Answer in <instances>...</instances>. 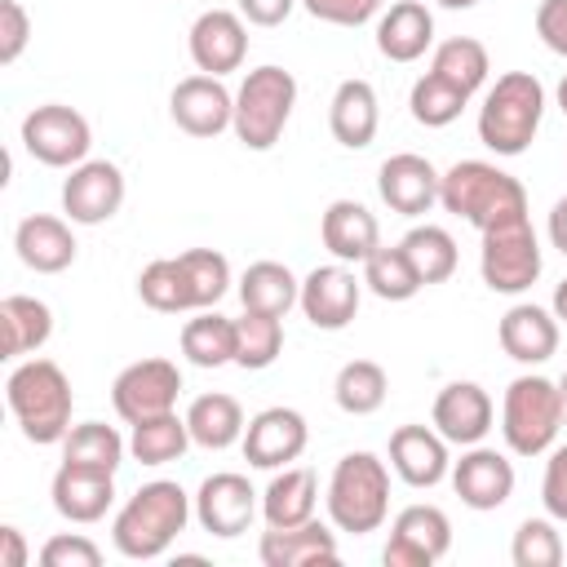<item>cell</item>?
I'll return each mask as SVG.
<instances>
[{
    "label": "cell",
    "instance_id": "1",
    "mask_svg": "<svg viewBox=\"0 0 567 567\" xmlns=\"http://www.w3.org/2000/svg\"><path fill=\"white\" fill-rule=\"evenodd\" d=\"M190 514H195L190 496H186L177 483L155 478V483H142V487L120 505V514H115V523H111V540H115V549H120L124 558L146 563V558L168 554V545L186 532Z\"/></svg>",
    "mask_w": 567,
    "mask_h": 567
},
{
    "label": "cell",
    "instance_id": "2",
    "mask_svg": "<svg viewBox=\"0 0 567 567\" xmlns=\"http://www.w3.org/2000/svg\"><path fill=\"white\" fill-rule=\"evenodd\" d=\"M439 204L470 221L478 235L501 226V221H514V217H527V190L518 177H509L505 168L487 164V159H461L443 173L439 182Z\"/></svg>",
    "mask_w": 567,
    "mask_h": 567
},
{
    "label": "cell",
    "instance_id": "3",
    "mask_svg": "<svg viewBox=\"0 0 567 567\" xmlns=\"http://www.w3.org/2000/svg\"><path fill=\"white\" fill-rule=\"evenodd\" d=\"M4 399H9V412H13L18 430H22V439H31L40 447L66 439L75 394H71L66 372L53 359H27V363H18L9 372V381H4Z\"/></svg>",
    "mask_w": 567,
    "mask_h": 567
},
{
    "label": "cell",
    "instance_id": "4",
    "mask_svg": "<svg viewBox=\"0 0 567 567\" xmlns=\"http://www.w3.org/2000/svg\"><path fill=\"white\" fill-rule=\"evenodd\" d=\"M545 115V84L532 71H505L478 106V142L505 159L523 155Z\"/></svg>",
    "mask_w": 567,
    "mask_h": 567
},
{
    "label": "cell",
    "instance_id": "5",
    "mask_svg": "<svg viewBox=\"0 0 567 567\" xmlns=\"http://www.w3.org/2000/svg\"><path fill=\"white\" fill-rule=\"evenodd\" d=\"M390 514V470L377 452H346L328 478V518L337 532L368 536Z\"/></svg>",
    "mask_w": 567,
    "mask_h": 567
},
{
    "label": "cell",
    "instance_id": "6",
    "mask_svg": "<svg viewBox=\"0 0 567 567\" xmlns=\"http://www.w3.org/2000/svg\"><path fill=\"white\" fill-rule=\"evenodd\" d=\"M292 106H297V80L292 71L266 62V66H252L235 93V137L248 146V151H270L288 120H292Z\"/></svg>",
    "mask_w": 567,
    "mask_h": 567
},
{
    "label": "cell",
    "instance_id": "7",
    "mask_svg": "<svg viewBox=\"0 0 567 567\" xmlns=\"http://www.w3.org/2000/svg\"><path fill=\"white\" fill-rule=\"evenodd\" d=\"M563 430V399H558V381L549 377H514L505 385V403H501V434L505 447L514 456H540L554 447Z\"/></svg>",
    "mask_w": 567,
    "mask_h": 567
},
{
    "label": "cell",
    "instance_id": "8",
    "mask_svg": "<svg viewBox=\"0 0 567 567\" xmlns=\"http://www.w3.org/2000/svg\"><path fill=\"white\" fill-rule=\"evenodd\" d=\"M478 270H483V284L492 292H505V297L527 292L540 279V239H536L532 221L514 217V221H501V226L483 230Z\"/></svg>",
    "mask_w": 567,
    "mask_h": 567
},
{
    "label": "cell",
    "instance_id": "9",
    "mask_svg": "<svg viewBox=\"0 0 567 567\" xmlns=\"http://www.w3.org/2000/svg\"><path fill=\"white\" fill-rule=\"evenodd\" d=\"M22 146H27L31 159H40L49 168H75V164L89 159L93 128L75 106L44 102L22 120Z\"/></svg>",
    "mask_w": 567,
    "mask_h": 567
},
{
    "label": "cell",
    "instance_id": "10",
    "mask_svg": "<svg viewBox=\"0 0 567 567\" xmlns=\"http://www.w3.org/2000/svg\"><path fill=\"white\" fill-rule=\"evenodd\" d=\"M177 394H182V372L168 359H137L111 381V403H115L120 421H128V425L173 412Z\"/></svg>",
    "mask_w": 567,
    "mask_h": 567
},
{
    "label": "cell",
    "instance_id": "11",
    "mask_svg": "<svg viewBox=\"0 0 567 567\" xmlns=\"http://www.w3.org/2000/svg\"><path fill=\"white\" fill-rule=\"evenodd\" d=\"M452 549V523L439 505H408L390 523V540L381 549L385 567H430Z\"/></svg>",
    "mask_w": 567,
    "mask_h": 567
},
{
    "label": "cell",
    "instance_id": "12",
    "mask_svg": "<svg viewBox=\"0 0 567 567\" xmlns=\"http://www.w3.org/2000/svg\"><path fill=\"white\" fill-rule=\"evenodd\" d=\"M359 301H363V275H354L346 261L315 266L301 279V297H297L301 315L323 332H341L359 315Z\"/></svg>",
    "mask_w": 567,
    "mask_h": 567
},
{
    "label": "cell",
    "instance_id": "13",
    "mask_svg": "<svg viewBox=\"0 0 567 567\" xmlns=\"http://www.w3.org/2000/svg\"><path fill=\"white\" fill-rule=\"evenodd\" d=\"M168 115L190 137H217L235 124V93L221 84V75H186L168 93Z\"/></svg>",
    "mask_w": 567,
    "mask_h": 567
},
{
    "label": "cell",
    "instance_id": "14",
    "mask_svg": "<svg viewBox=\"0 0 567 567\" xmlns=\"http://www.w3.org/2000/svg\"><path fill=\"white\" fill-rule=\"evenodd\" d=\"M124 204V173L111 159H84L62 182V213L75 226H102Z\"/></svg>",
    "mask_w": 567,
    "mask_h": 567
},
{
    "label": "cell",
    "instance_id": "15",
    "mask_svg": "<svg viewBox=\"0 0 567 567\" xmlns=\"http://www.w3.org/2000/svg\"><path fill=\"white\" fill-rule=\"evenodd\" d=\"M257 509H261V501H257L252 483L244 474H235V470L208 474L199 483V492H195V518H199V527L213 532V536H221V540L248 532L252 518H257Z\"/></svg>",
    "mask_w": 567,
    "mask_h": 567
},
{
    "label": "cell",
    "instance_id": "16",
    "mask_svg": "<svg viewBox=\"0 0 567 567\" xmlns=\"http://www.w3.org/2000/svg\"><path fill=\"white\" fill-rule=\"evenodd\" d=\"M186 49H190V62H195L204 75H230V71H239L244 58H248V27H244V13L204 9V13L190 22Z\"/></svg>",
    "mask_w": 567,
    "mask_h": 567
},
{
    "label": "cell",
    "instance_id": "17",
    "mask_svg": "<svg viewBox=\"0 0 567 567\" xmlns=\"http://www.w3.org/2000/svg\"><path fill=\"white\" fill-rule=\"evenodd\" d=\"M310 443V425L297 408H261L244 430V456L252 470H284Z\"/></svg>",
    "mask_w": 567,
    "mask_h": 567
},
{
    "label": "cell",
    "instance_id": "18",
    "mask_svg": "<svg viewBox=\"0 0 567 567\" xmlns=\"http://www.w3.org/2000/svg\"><path fill=\"white\" fill-rule=\"evenodd\" d=\"M452 487L461 496V505L487 514L501 509L514 496V461L496 447H470L461 461H452Z\"/></svg>",
    "mask_w": 567,
    "mask_h": 567
},
{
    "label": "cell",
    "instance_id": "19",
    "mask_svg": "<svg viewBox=\"0 0 567 567\" xmlns=\"http://www.w3.org/2000/svg\"><path fill=\"white\" fill-rule=\"evenodd\" d=\"M492 416H496L492 394H487L478 381H447V385L439 390V399H434V412H430L434 430H439L447 443H456V447L483 443V434L492 430Z\"/></svg>",
    "mask_w": 567,
    "mask_h": 567
},
{
    "label": "cell",
    "instance_id": "20",
    "mask_svg": "<svg viewBox=\"0 0 567 567\" xmlns=\"http://www.w3.org/2000/svg\"><path fill=\"white\" fill-rule=\"evenodd\" d=\"M439 182L443 173L425 159V155H390L381 168H377V190L381 199L390 204V213H403V217H421L439 204Z\"/></svg>",
    "mask_w": 567,
    "mask_h": 567
},
{
    "label": "cell",
    "instance_id": "21",
    "mask_svg": "<svg viewBox=\"0 0 567 567\" xmlns=\"http://www.w3.org/2000/svg\"><path fill=\"white\" fill-rule=\"evenodd\" d=\"M390 470L408 487H439L452 474L447 439L430 425H399L390 434Z\"/></svg>",
    "mask_w": 567,
    "mask_h": 567
},
{
    "label": "cell",
    "instance_id": "22",
    "mask_svg": "<svg viewBox=\"0 0 567 567\" xmlns=\"http://www.w3.org/2000/svg\"><path fill=\"white\" fill-rule=\"evenodd\" d=\"M49 496H53V509L66 523H97V518H106V509L115 501V474L62 461L53 483H49Z\"/></svg>",
    "mask_w": 567,
    "mask_h": 567
},
{
    "label": "cell",
    "instance_id": "23",
    "mask_svg": "<svg viewBox=\"0 0 567 567\" xmlns=\"http://www.w3.org/2000/svg\"><path fill=\"white\" fill-rule=\"evenodd\" d=\"M257 558L266 567H315V563H337V536L319 518H306L297 527H270L257 540Z\"/></svg>",
    "mask_w": 567,
    "mask_h": 567
},
{
    "label": "cell",
    "instance_id": "24",
    "mask_svg": "<svg viewBox=\"0 0 567 567\" xmlns=\"http://www.w3.org/2000/svg\"><path fill=\"white\" fill-rule=\"evenodd\" d=\"M13 248H18V261L35 275H62L71 261H75V235L62 217H49V213H31L18 221L13 230Z\"/></svg>",
    "mask_w": 567,
    "mask_h": 567
},
{
    "label": "cell",
    "instance_id": "25",
    "mask_svg": "<svg viewBox=\"0 0 567 567\" xmlns=\"http://www.w3.org/2000/svg\"><path fill=\"white\" fill-rule=\"evenodd\" d=\"M496 337H501V350L514 359V363H545L554 350H558V319L554 310L545 306H532V301H518L501 315L496 323Z\"/></svg>",
    "mask_w": 567,
    "mask_h": 567
},
{
    "label": "cell",
    "instance_id": "26",
    "mask_svg": "<svg viewBox=\"0 0 567 567\" xmlns=\"http://www.w3.org/2000/svg\"><path fill=\"white\" fill-rule=\"evenodd\" d=\"M377 124H381L377 89L368 80H341L337 93H332V102H328V128H332V137L346 151H363V146H372Z\"/></svg>",
    "mask_w": 567,
    "mask_h": 567
},
{
    "label": "cell",
    "instance_id": "27",
    "mask_svg": "<svg viewBox=\"0 0 567 567\" xmlns=\"http://www.w3.org/2000/svg\"><path fill=\"white\" fill-rule=\"evenodd\" d=\"M319 235H323V248L337 257V261H368V252L381 244V226L377 217L359 204V199H332L323 208V221H319Z\"/></svg>",
    "mask_w": 567,
    "mask_h": 567
},
{
    "label": "cell",
    "instance_id": "28",
    "mask_svg": "<svg viewBox=\"0 0 567 567\" xmlns=\"http://www.w3.org/2000/svg\"><path fill=\"white\" fill-rule=\"evenodd\" d=\"M434 44V13L421 0H394L377 18V49L390 62H416Z\"/></svg>",
    "mask_w": 567,
    "mask_h": 567
},
{
    "label": "cell",
    "instance_id": "29",
    "mask_svg": "<svg viewBox=\"0 0 567 567\" xmlns=\"http://www.w3.org/2000/svg\"><path fill=\"white\" fill-rule=\"evenodd\" d=\"M319 505V478L306 465H284L270 487L261 492V518L266 527H297L306 518H315Z\"/></svg>",
    "mask_w": 567,
    "mask_h": 567
},
{
    "label": "cell",
    "instance_id": "30",
    "mask_svg": "<svg viewBox=\"0 0 567 567\" xmlns=\"http://www.w3.org/2000/svg\"><path fill=\"white\" fill-rule=\"evenodd\" d=\"M0 337H4V359H22L31 350H40L53 337V310L40 297H4L0 301Z\"/></svg>",
    "mask_w": 567,
    "mask_h": 567
},
{
    "label": "cell",
    "instance_id": "31",
    "mask_svg": "<svg viewBox=\"0 0 567 567\" xmlns=\"http://www.w3.org/2000/svg\"><path fill=\"white\" fill-rule=\"evenodd\" d=\"M301 297V279L284 266V261H252L239 279V301L244 310H261V315H288Z\"/></svg>",
    "mask_w": 567,
    "mask_h": 567
},
{
    "label": "cell",
    "instance_id": "32",
    "mask_svg": "<svg viewBox=\"0 0 567 567\" xmlns=\"http://www.w3.org/2000/svg\"><path fill=\"white\" fill-rule=\"evenodd\" d=\"M186 425H190V439L208 452H226L230 443H244V408L230 399V394H199L190 408H186Z\"/></svg>",
    "mask_w": 567,
    "mask_h": 567
},
{
    "label": "cell",
    "instance_id": "33",
    "mask_svg": "<svg viewBox=\"0 0 567 567\" xmlns=\"http://www.w3.org/2000/svg\"><path fill=\"white\" fill-rule=\"evenodd\" d=\"M182 354L195 368L235 363V319H226L217 310H195V319L182 323Z\"/></svg>",
    "mask_w": 567,
    "mask_h": 567
},
{
    "label": "cell",
    "instance_id": "34",
    "mask_svg": "<svg viewBox=\"0 0 567 567\" xmlns=\"http://www.w3.org/2000/svg\"><path fill=\"white\" fill-rule=\"evenodd\" d=\"M190 443H195V439H190V425H186V416H177V412L146 416V421H137L133 434H128V452H133V461H142V465L182 461V452H186Z\"/></svg>",
    "mask_w": 567,
    "mask_h": 567
},
{
    "label": "cell",
    "instance_id": "35",
    "mask_svg": "<svg viewBox=\"0 0 567 567\" xmlns=\"http://www.w3.org/2000/svg\"><path fill=\"white\" fill-rule=\"evenodd\" d=\"M385 394H390V377H385V368L372 363V359H350V363H341V372H337V381H332V399H337V408L350 412V416H372V412L385 403Z\"/></svg>",
    "mask_w": 567,
    "mask_h": 567
},
{
    "label": "cell",
    "instance_id": "36",
    "mask_svg": "<svg viewBox=\"0 0 567 567\" xmlns=\"http://www.w3.org/2000/svg\"><path fill=\"white\" fill-rule=\"evenodd\" d=\"M62 461H66V465H84V470L115 474L120 461H124V439H120L115 425L80 421V425H71L66 439H62Z\"/></svg>",
    "mask_w": 567,
    "mask_h": 567
},
{
    "label": "cell",
    "instance_id": "37",
    "mask_svg": "<svg viewBox=\"0 0 567 567\" xmlns=\"http://www.w3.org/2000/svg\"><path fill=\"white\" fill-rule=\"evenodd\" d=\"M363 288L372 292V297H381V301H412L425 284H421V275H416V266L408 261V252L394 244V248H372L368 252V261H363Z\"/></svg>",
    "mask_w": 567,
    "mask_h": 567
},
{
    "label": "cell",
    "instance_id": "38",
    "mask_svg": "<svg viewBox=\"0 0 567 567\" xmlns=\"http://www.w3.org/2000/svg\"><path fill=\"white\" fill-rule=\"evenodd\" d=\"M430 71H434V75H443L447 84H456L461 93H470V97H474V93L483 89L487 71H492V62H487V49H483L474 35H452V40H443V44L434 49Z\"/></svg>",
    "mask_w": 567,
    "mask_h": 567
},
{
    "label": "cell",
    "instance_id": "39",
    "mask_svg": "<svg viewBox=\"0 0 567 567\" xmlns=\"http://www.w3.org/2000/svg\"><path fill=\"white\" fill-rule=\"evenodd\" d=\"M284 350V319L279 315H261V310H244L235 319V363L248 372H261L279 359Z\"/></svg>",
    "mask_w": 567,
    "mask_h": 567
},
{
    "label": "cell",
    "instance_id": "40",
    "mask_svg": "<svg viewBox=\"0 0 567 567\" xmlns=\"http://www.w3.org/2000/svg\"><path fill=\"white\" fill-rule=\"evenodd\" d=\"M137 297L159 315H195V297L177 257H159L137 275Z\"/></svg>",
    "mask_w": 567,
    "mask_h": 567
},
{
    "label": "cell",
    "instance_id": "41",
    "mask_svg": "<svg viewBox=\"0 0 567 567\" xmlns=\"http://www.w3.org/2000/svg\"><path fill=\"white\" fill-rule=\"evenodd\" d=\"M399 248L408 252V261L416 266V275H421V284H443V279H452V270H456V239L443 230V226H412L403 239H399Z\"/></svg>",
    "mask_w": 567,
    "mask_h": 567
},
{
    "label": "cell",
    "instance_id": "42",
    "mask_svg": "<svg viewBox=\"0 0 567 567\" xmlns=\"http://www.w3.org/2000/svg\"><path fill=\"white\" fill-rule=\"evenodd\" d=\"M408 106H412V120H416V124H425V128H443V124H452V120L470 106V93H461V89L447 84L443 75L425 71V75L412 84Z\"/></svg>",
    "mask_w": 567,
    "mask_h": 567
},
{
    "label": "cell",
    "instance_id": "43",
    "mask_svg": "<svg viewBox=\"0 0 567 567\" xmlns=\"http://www.w3.org/2000/svg\"><path fill=\"white\" fill-rule=\"evenodd\" d=\"M177 261L186 270L195 310H213L230 288V261L217 248H186V252H177Z\"/></svg>",
    "mask_w": 567,
    "mask_h": 567
},
{
    "label": "cell",
    "instance_id": "44",
    "mask_svg": "<svg viewBox=\"0 0 567 567\" xmlns=\"http://www.w3.org/2000/svg\"><path fill=\"white\" fill-rule=\"evenodd\" d=\"M514 567H558L563 563V540L554 518H523L514 540H509Z\"/></svg>",
    "mask_w": 567,
    "mask_h": 567
},
{
    "label": "cell",
    "instance_id": "45",
    "mask_svg": "<svg viewBox=\"0 0 567 567\" xmlns=\"http://www.w3.org/2000/svg\"><path fill=\"white\" fill-rule=\"evenodd\" d=\"M40 563L44 567H97L102 563V549L89 536H80V532H58V536L44 540Z\"/></svg>",
    "mask_w": 567,
    "mask_h": 567
},
{
    "label": "cell",
    "instance_id": "46",
    "mask_svg": "<svg viewBox=\"0 0 567 567\" xmlns=\"http://www.w3.org/2000/svg\"><path fill=\"white\" fill-rule=\"evenodd\" d=\"M310 18L319 22H332V27H363L381 13L385 0H301Z\"/></svg>",
    "mask_w": 567,
    "mask_h": 567
},
{
    "label": "cell",
    "instance_id": "47",
    "mask_svg": "<svg viewBox=\"0 0 567 567\" xmlns=\"http://www.w3.org/2000/svg\"><path fill=\"white\" fill-rule=\"evenodd\" d=\"M31 40V18L18 0H0V62L13 66Z\"/></svg>",
    "mask_w": 567,
    "mask_h": 567
},
{
    "label": "cell",
    "instance_id": "48",
    "mask_svg": "<svg viewBox=\"0 0 567 567\" xmlns=\"http://www.w3.org/2000/svg\"><path fill=\"white\" fill-rule=\"evenodd\" d=\"M540 501H545V514L554 523H567V447L549 452L545 478H540Z\"/></svg>",
    "mask_w": 567,
    "mask_h": 567
},
{
    "label": "cell",
    "instance_id": "49",
    "mask_svg": "<svg viewBox=\"0 0 567 567\" xmlns=\"http://www.w3.org/2000/svg\"><path fill=\"white\" fill-rule=\"evenodd\" d=\"M536 35L545 40L549 53L567 58V0H540V9H536Z\"/></svg>",
    "mask_w": 567,
    "mask_h": 567
},
{
    "label": "cell",
    "instance_id": "50",
    "mask_svg": "<svg viewBox=\"0 0 567 567\" xmlns=\"http://www.w3.org/2000/svg\"><path fill=\"white\" fill-rule=\"evenodd\" d=\"M297 0H239V13L252 22V27H279L288 13H292Z\"/></svg>",
    "mask_w": 567,
    "mask_h": 567
},
{
    "label": "cell",
    "instance_id": "51",
    "mask_svg": "<svg viewBox=\"0 0 567 567\" xmlns=\"http://www.w3.org/2000/svg\"><path fill=\"white\" fill-rule=\"evenodd\" d=\"M0 567H27V540L13 523L0 527Z\"/></svg>",
    "mask_w": 567,
    "mask_h": 567
},
{
    "label": "cell",
    "instance_id": "52",
    "mask_svg": "<svg viewBox=\"0 0 567 567\" xmlns=\"http://www.w3.org/2000/svg\"><path fill=\"white\" fill-rule=\"evenodd\" d=\"M549 244H554V248L567 257V195H563V199L549 208Z\"/></svg>",
    "mask_w": 567,
    "mask_h": 567
},
{
    "label": "cell",
    "instance_id": "53",
    "mask_svg": "<svg viewBox=\"0 0 567 567\" xmlns=\"http://www.w3.org/2000/svg\"><path fill=\"white\" fill-rule=\"evenodd\" d=\"M549 310H554V319H563V323H567V279L554 288V306H549Z\"/></svg>",
    "mask_w": 567,
    "mask_h": 567
},
{
    "label": "cell",
    "instance_id": "54",
    "mask_svg": "<svg viewBox=\"0 0 567 567\" xmlns=\"http://www.w3.org/2000/svg\"><path fill=\"white\" fill-rule=\"evenodd\" d=\"M558 399H563V425H567V372L558 377Z\"/></svg>",
    "mask_w": 567,
    "mask_h": 567
},
{
    "label": "cell",
    "instance_id": "55",
    "mask_svg": "<svg viewBox=\"0 0 567 567\" xmlns=\"http://www.w3.org/2000/svg\"><path fill=\"white\" fill-rule=\"evenodd\" d=\"M439 4H443V9H474L478 0H439Z\"/></svg>",
    "mask_w": 567,
    "mask_h": 567
},
{
    "label": "cell",
    "instance_id": "56",
    "mask_svg": "<svg viewBox=\"0 0 567 567\" xmlns=\"http://www.w3.org/2000/svg\"><path fill=\"white\" fill-rule=\"evenodd\" d=\"M558 106H563V115H567V75L558 80Z\"/></svg>",
    "mask_w": 567,
    "mask_h": 567
}]
</instances>
